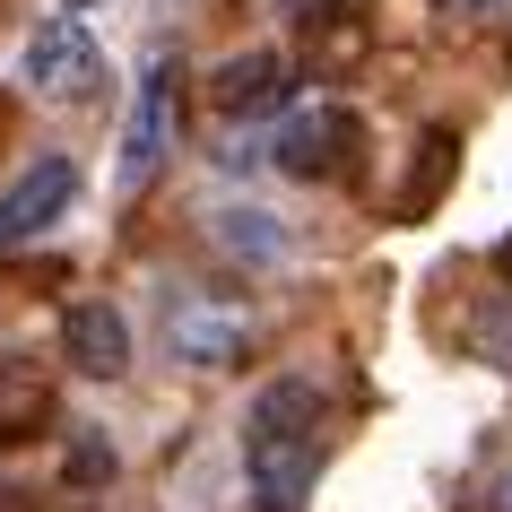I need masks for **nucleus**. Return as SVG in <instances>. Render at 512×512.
<instances>
[{"instance_id":"obj_11","label":"nucleus","mask_w":512,"mask_h":512,"mask_svg":"<svg viewBox=\"0 0 512 512\" xmlns=\"http://www.w3.org/2000/svg\"><path fill=\"white\" fill-rule=\"evenodd\" d=\"M278 9H287V18H296L304 35H322L330 18H348V0H278Z\"/></svg>"},{"instance_id":"obj_7","label":"nucleus","mask_w":512,"mask_h":512,"mask_svg":"<svg viewBox=\"0 0 512 512\" xmlns=\"http://www.w3.org/2000/svg\"><path fill=\"white\" fill-rule=\"evenodd\" d=\"M61 348H70V365H79L87 382H113L122 365H131V322L113 313V304H70V322H61Z\"/></svg>"},{"instance_id":"obj_12","label":"nucleus","mask_w":512,"mask_h":512,"mask_svg":"<svg viewBox=\"0 0 512 512\" xmlns=\"http://www.w3.org/2000/svg\"><path fill=\"white\" fill-rule=\"evenodd\" d=\"M443 9H452V18H504L512 0H443Z\"/></svg>"},{"instance_id":"obj_5","label":"nucleus","mask_w":512,"mask_h":512,"mask_svg":"<svg viewBox=\"0 0 512 512\" xmlns=\"http://www.w3.org/2000/svg\"><path fill=\"white\" fill-rule=\"evenodd\" d=\"M70 200H79V165H70V157H35L18 183H0V243L44 235Z\"/></svg>"},{"instance_id":"obj_10","label":"nucleus","mask_w":512,"mask_h":512,"mask_svg":"<svg viewBox=\"0 0 512 512\" xmlns=\"http://www.w3.org/2000/svg\"><path fill=\"white\" fill-rule=\"evenodd\" d=\"M217 243H226L235 261H252V270H278V261H287V235H278V217H261V209H226L217 217Z\"/></svg>"},{"instance_id":"obj_6","label":"nucleus","mask_w":512,"mask_h":512,"mask_svg":"<svg viewBox=\"0 0 512 512\" xmlns=\"http://www.w3.org/2000/svg\"><path fill=\"white\" fill-rule=\"evenodd\" d=\"M165 339H174L183 365H235V356L252 348V313L209 304V296H183L174 313H165Z\"/></svg>"},{"instance_id":"obj_9","label":"nucleus","mask_w":512,"mask_h":512,"mask_svg":"<svg viewBox=\"0 0 512 512\" xmlns=\"http://www.w3.org/2000/svg\"><path fill=\"white\" fill-rule=\"evenodd\" d=\"M287 61L278 53H243V61H226V70H217L209 79V105L217 113H261V105H287Z\"/></svg>"},{"instance_id":"obj_14","label":"nucleus","mask_w":512,"mask_h":512,"mask_svg":"<svg viewBox=\"0 0 512 512\" xmlns=\"http://www.w3.org/2000/svg\"><path fill=\"white\" fill-rule=\"evenodd\" d=\"M504 270H512V252H504Z\"/></svg>"},{"instance_id":"obj_13","label":"nucleus","mask_w":512,"mask_h":512,"mask_svg":"<svg viewBox=\"0 0 512 512\" xmlns=\"http://www.w3.org/2000/svg\"><path fill=\"white\" fill-rule=\"evenodd\" d=\"M495 512H512V478H504V486H495Z\"/></svg>"},{"instance_id":"obj_1","label":"nucleus","mask_w":512,"mask_h":512,"mask_svg":"<svg viewBox=\"0 0 512 512\" xmlns=\"http://www.w3.org/2000/svg\"><path fill=\"white\" fill-rule=\"evenodd\" d=\"M322 460H330V391L313 374H278L243 417V469H252L261 512H296L322 478Z\"/></svg>"},{"instance_id":"obj_8","label":"nucleus","mask_w":512,"mask_h":512,"mask_svg":"<svg viewBox=\"0 0 512 512\" xmlns=\"http://www.w3.org/2000/svg\"><path fill=\"white\" fill-rule=\"evenodd\" d=\"M44 426H53V382L35 365H18V356H0V452L35 443Z\"/></svg>"},{"instance_id":"obj_3","label":"nucleus","mask_w":512,"mask_h":512,"mask_svg":"<svg viewBox=\"0 0 512 512\" xmlns=\"http://www.w3.org/2000/svg\"><path fill=\"white\" fill-rule=\"evenodd\" d=\"M27 87L35 96H70V105H87L96 87H105V53H96V35H87V18H44V27L27 35Z\"/></svg>"},{"instance_id":"obj_4","label":"nucleus","mask_w":512,"mask_h":512,"mask_svg":"<svg viewBox=\"0 0 512 512\" xmlns=\"http://www.w3.org/2000/svg\"><path fill=\"white\" fill-rule=\"evenodd\" d=\"M174 61H148V79H139V105H131V131H122V165H113V183L122 191H148L165 174V148H174Z\"/></svg>"},{"instance_id":"obj_2","label":"nucleus","mask_w":512,"mask_h":512,"mask_svg":"<svg viewBox=\"0 0 512 512\" xmlns=\"http://www.w3.org/2000/svg\"><path fill=\"white\" fill-rule=\"evenodd\" d=\"M348 148H356V113L348 105H287L270 122V139H261V165L296 174V183H322V174H339Z\"/></svg>"}]
</instances>
